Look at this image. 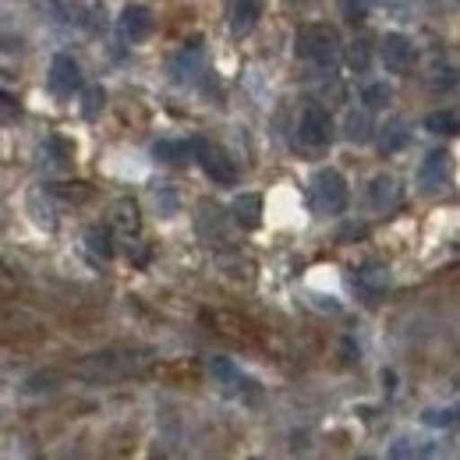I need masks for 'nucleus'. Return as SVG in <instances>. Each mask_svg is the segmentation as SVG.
I'll list each match as a JSON object with an SVG mask.
<instances>
[{"label":"nucleus","instance_id":"obj_1","mask_svg":"<svg viewBox=\"0 0 460 460\" xmlns=\"http://www.w3.org/2000/svg\"><path fill=\"white\" fill-rule=\"evenodd\" d=\"M294 54L301 60H312V64H333V60L344 54V40H341V29L337 25H301L297 36H294Z\"/></svg>","mask_w":460,"mask_h":460},{"label":"nucleus","instance_id":"obj_2","mask_svg":"<svg viewBox=\"0 0 460 460\" xmlns=\"http://www.w3.org/2000/svg\"><path fill=\"white\" fill-rule=\"evenodd\" d=\"M188 153L195 156V164L206 171L209 181H217V184H224V188H234L237 184V164L227 156V149H220L217 142H209V138H191L188 142Z\"/></svg>","mask_w":460,"mask_h":460},{"label":"nucleus","instance_id":"obj_3","mask_svg":"<svg viewBox=\"0 0 460 460\" xmlns=\"http://www.w3.org/2000/svg\"><path fill=\"white\" fill-rule=\"evenodd\" d=\"M312 199H315V209L319 213H330V217L344 213L347 199H350L344 173L333 171V167H323V171L312 177Z\"/></svg>","mask_w":460,"mask_h":460},{"label":"nucleus","instance_id":"obj_4","mask_svg":"<svg viewBox=\"0 0 460 460\" xmlns=\"http://www.w3.org/2000/svg\"><path fill=\"white\" fill-rule=\"evenodd\" d=\"M297 135H301V142H305V146H312V149H323V146H330V142H333L337 128H333V117L326 114L323 107H308V111L301 114Z\"/></svg>","mask_w":460,"mask_h":460},{"label":"nucleus","instance_id":"obj_5","mask_svg":"<svg viewBox=\"0 0 460 460\" xmlns=\"http://www.w3.org/2000/svg\"><path fill=\"white\" fill-rule=\"evenodd\" d=\"M379 58H383V67L390 75H407L411 64H414V43L403 32H386L383 47H379Z\"/></svg>","mask_w":460,"mask_h":460},{"label":"nucleus","instance_id":"obj_6","mask_svg":"<svg viewBox=\"0 0 460 460\" xmlns=\"http://www.w3.org/2000/svg\"><path fill=\"white\" fill-rule=\"evenodd\" d=\"M117 25H120V36H124L128 43H142V40L153 36L156 18H153V11H149L146 4H128V7L120 11Z\"/></svg>","mask_w":460,"mask_h":460},{"label":"nucleus","instance_id":"obj_7","mask_svg":"<svg viewBox=\"0 0 460 460\" xmlns=\"http://www.w3.org/2000/svg\"><path fill=\"white\" fill-rule=\"evenodd\" d=\"M266 11V0H230V32L248 36Z\"/></svg>","mask_w":460,"mask_h":460},{"label":"nucleus","instance_id":"obj_8","mask_svg":"<svg viewBox=\"0 0 460 460\" xmlns=\"http://www.w3.org/2000/svg\"><path fill=\"white\" fill-rule=\"evenodd\" d=\"M78 85H82V71H78L75 58L58 54V58H54V64H50V89H54L58 96H71Z\"/></svg>","mask_w":460,"mask_h":460},{"label":"nucleus","instance_id":"obj_9","mask_svg":"<svg viewBox=\"0 0 460 460\" xmlns=\"http://www.w3.org/2000/svg\"><path fill=\"white\" fill-rule=\"evenodd\" d=\"M447 171H450V156H447L443 149H436V153H429V156L421 160V167H418V184H421L425 191H439V188L447 184Z\"/></svg>","mask_w":460,"mask_h":460},{"label":"nucleus","instance_id":"obj_10","mask_svg":"<svg viewBox=\"0 0 460 460\" xmlns=\"http://www.w3.org/2000/svg\"><path fill=\"white\" fill-rule=\"evenodd\" d=\"M234 224L244 230H255L262 224V195H255V191H248V195H237L234 199Z\"/></svg>","mask_w":460,"mask_h":460},{"label":"nucleus","instance_id":"obj_11","mask_svg":"<svg viewBox=\"0 0 460 460\" xmlns=\"http://www.w3.org/2000/svg\"><path fill=\"white\" fill-rule=\"evenodd\" d=\"M29 217L36 220V227L58 230V209H54L47 188H32V191H29Z\"/></svg>","mask_w":460,"mask_h":460},{"label":"nucleus","instance_id":"obj_12","mask_svg":"<svg viewBox=\"0 0 460 460\" xmlns=\"http://www.w3.org/2000/svg\"><path fill=\"white\" fill-rule=\"evenodd\" d=\"M368 199H372V206H376L379 213H390V209H397V202H401L397 181H394L390 173H379V177L372 181V188H368Z\"/></svg>","mask_w":460,"mask_h":460},{"label":"nucleus","instance_id":"obj_13","mask_svg":"<svg viewBox=\"0 0 460 460\" xmlns=\"http://www.w3.org/2000/svg\"><path fill=\"white\" fill-rule=\"evenodd\" d=\"M344 138L354 146H365L372 138V114L368 111H350L344 117Z\"/></svg>","mask_w":460,"mask_h":460},{"label":"nucleus","instance_id":"obj_14","mask_svg":"<svg viewBox=\"0 0 460 460\" xmlns=\"http://www.w3.org/2000/svg\"><path fill=\"white\" fill-rule=\"evenodd\" d=\"M85 244H89V255H93L96 262H111V259H114V237H111V230L93 227L85 234Z\"/></svg>","mask_w":460,"mask_h":460},{"label":"nucleus","instance_id":"obj_15","mask_svg":"<svg viewBox=\"0 0 460 460\" xmlns=\"http://www.w3.org/2000/svg\"><path fill=\"white\" fill-rule=\"evenodd\" d=\"M354 284L365 290V294H383L386 284H390V273L386 270H379V266H365V270H358V277H354Z\"/></svg>","mask_w":460,"mask_h":460},{"label":"nucleus","instance_id":"obj_16","mask_svg":"<svg viewBox=\"0 0 460 460\" xmlns=\"http://www.w3.org/2000/svg\"><path fill=\"white\" fill-rule=\"evenodd\" d=\"M407 142H411V131H407V124H403L401 117L386 120V128H383V153H401Z\"/></svg>","mask_w":460,"mask_h":460},{"label":"nucleus","instance_id":"obj_17","mask_svg":"<svg viewBox=\"0 0 460 460\" xmlns=\"http://www.w3.org/2000/svg\"><path fill=\"white\" fill-rule=\"evenodd\" d=\"M114 227L120 234H138L142 227V220H138V206L135 202H128V199H120L114 206Z\"/></svg>","mask_w":460,"mask_h":460},{"label":"nucleus","instance_id":"obj_18","mask_svg":"<svg viewBox=\"0 0 460 460\" xmlns=\"http://www.w3.org/2000/svg\"><path fill=\"white\" fill-rule=\"evenodd\" d=\"M425 131L443 135V138L457 135V111H436V114H429L425 117Z\"/></svg>","mask_w":460,"mask_h":460},{"label":"nucleus","instance_id":"obj_19","mask_svg":"<svg viewBox=\"0 0 460 460\" xmlns=\"http://www.w3.org/2000/svg\"><path fill=\"white\" fill-rule=\"evenodd\" d=\"M209 372H213V379H217V386H237L241 383V372L234 368V361L230 358H213L209 361Z\"/></svg>","mask_w":460,"mask_h":460},{"label":"nucleus","instance_id":"obj_20","mask_svg":"<svg viewBox=\"0 0 460 460\" xmlns=\"http://www.w3.org/2000/svg\"><path fill=\"white\" fill-rule=\"evenodd\" d=\"M103 107H107V93H103V85L85 89V96H82V117H85V120H96V117L103 114Z\"/></svg>","mask_w":460,"mask_h":460},{"label":"nucleus","instance_id":"obj_21","mask_svg":"<svg viewBox=\"0 0 460 460\" xmlns=\"http://www.w3.org/2000/svg\"><path fill=\"white\" fill-rule=\"evenodd\" d=\"M153 156H156V160H164V164H184V160H188V146H184V142H171V138H164V142H156V146H153Z\"/></svg>","mask_w":460,"mask_h":460},{"label":"nucleus","instance_id":"obj_22","mask_svg":"<svg viewBox=\"0 0 460 460\" xmlns=\"http://www.w3.org/2000/svg\"><path fill=\"white\" fill-rule=\"evenodd\" d=\"M347 64H350V71H368V64H372V43L368 40H354L347 47Z\"/></svg>","mask_w":460,"mask_h":460},{"label":"nucleus","instance_id":"obj_23","mask_svg":"<svg viewBox=\"0 0 460 460\" xmlns=\"http://www.w3.org/2000/svg\"><path fill=\"white\" fill-rule=\"evenodd\" d=\"M390 100H394V93H390V85H386V82H372V85H365V93H361V103H365L368 111L386 107Z\"/></svg>","mask_w":460,"mask_h":460},{"label":"nucleus","instance_id":"obj_24","mask_svg":"<svg viewBox=\"0 0 460 460\" xmlns=\"http://www.w3.org/2000/svg\"><path fill=\"white\" fill-rule=\"evenodd\" d=\"M341 14L350 25H361L368 18V0H341Z\"/></svg>","mask_w":460,"mask_h":460},{"label":"nucleus","instance_id":"obj_25","mask_svg":"<svg viewBox=\"0 0 460 460\" xmlns=\"http://www.w3.org/2000/svg\"><path fill=\"white\" fill-rule=\"evenodd\" d=\"M421 421L432 425V429H450V425L457 421V414H454V407H447V411H425Z\"/></svg>","mask_w":460,"mask_h":460},{"label":"nucleus","instance_id":"obj_26","mask_svg":"<svg viewBox=\"0 0 460 460\" xmlns=\"http://www.w3.org/2000/svg\"><path fill=\"white\" fill-rule=\"evenodd\" d=\"M50 195H64L71 202H85L93 191H89V184H58V188H50Z\"/></svg>","mask_w":460,"mask_h":460},{"label":"nucleus","instance_id":"obj_27","mask_svg":"<svg viewBox=\"0 0 460 460\" xmlns=\"http://www.w3.org/2000/svg\"><path fill=\"white\" fill-rule=\"evenodd\" d=\"M199 58H202V50H199V40H195L191 47L184 43V50L177 54V64H173V67H177V71H181V67H188V71H195V67H199Z\"/></svg>","mask_w":460,"mask_h":460},{"label":"nucleus","instance_id":"obj_28","mask_svg":"<svg viewBox=\"0 0 460 460\" xmlns=\"http://www.w3.org/2000/svg\"><path fill=\"white\" fill-rule=\"evenodd\" d=\"M156 209H164V217H173V199H171V188H164V191H156Z\"/></svg>","mask_w":460,"mask_h":460},{"label":"nucleus","instance_id":"obj_29","mask_svg":"<svg viewBox=\"0 0 460 460\" xmlns=\"http://www.w3.org/2000/svg\"><path fill=\"white\" fill-rule=\"evenodd\" d=\"M0 114H18V103H14V96L0 93Z\"/></svg>","mask_w":460,"mask_h":460},{"label":"nucleus","instance_id":"obj_30","mask_svg":"<svg viewBox=\"0 0 460 460\" xmlns=\"http://www.w3.org/2000/svg\"><path fill=\"white\" fill-rule=\"evenodd\" d=\"M394 383H397V376H394V372H390V368H383V386H386V390H390V394H394V390H397V386H394Z\"/></svg>","mask_w":460,"mask_h":460}]
</instances>
